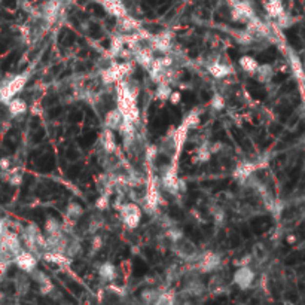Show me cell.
<instances>
[{
  "label": "cell",
  "mask_w": 305,
  "mask_h": 305,
  "mask_svg": "<svg viewBox=\"0 0 305 305\" xmlns=\"http://www.w3.org/2000/svg\"><path fill=\"white\" fill-rule=\"evenodd\" d=\"M290 66H292V70L295 73V76L299 79V81H304L305 79V73H304V69H302V64L298 57L292 55L290 57Z\"/></svg>",
  "instance_id": "cell-25"
},
{
  "label": "cell",
  "mask_w": 305,
  "mask_h": 305,
  "mask_svg": "<svg viewBox=\"0 0 305 305\" xmlns=\"http://www.w3.org/2000/svg\"><path fill=\"white\" fill-rule=\"evenodd\" d=\"M170 94H171V88L167 82H161L158 83V88H157V99L160 102H167L170 99Z\"/></svg>",
  "instance_id": "cell-23"
},
{
  "label": "cell",
  "mask_w": 305,
  "mask_h": 305,
  "mask_svg": "<svg viewBox=\"0 0 305 305\" xmlns=\"http://www.w3.org/2000/svg\"><path fill=\"white\" fill-rule=\"evenodd\" d=\"M255 73H258V79H259L261 82H268V81L272 78V69H271V66H268V64L259 66L258 70H256Z\"/></svg>",
  "instance_id": "cell-27"
},
{
  "label": "cell",
  "mask_w": 305,
  "mask_h": 305,
  "mask_svg": "<svg viewBox=\"0 0 305 305\" xmlns=\"http://www.w3.org/2000/svg\"><path fill=\"white\" fill-rule=\"evenodd\" d=\"M261 164L256 163H241L235 170H234V177L238 180H246L247 177H250L258 168H261Z\"/></svg>",
  "instance_id": "cell-9"
},
{
  "label": "cell",
  "mask_w": 305,
  "mask_h": 305,
  "mask_svg": "<svg viewBox=\"0 0 305 305\" xmlns=\"http://www.w3.org/2000/svg\"><path fill=\"white\" fill-rule=\"evenodd\" d=\"M160 186H158V182L154 176L149 177V182H147V189H146V208L149 211H155L158 208V204H160Z\"/></svg>",
  "instance_id": "cell-4"
},
{
  "label": "cell",
  "mask_w": 305,
  "mask_h": 305,
  "mask_svg": "<svg viewBox=\"0 0 305 305\" xmlns=\"http://www.w3.org/2000/svg\"><path fill=\"white\" fill-rule=\"evenodd\" d=\"M121 28L124 30V32L134 33V32H139V30L142 28V24L136 18H131V17L125 15V17L121 18Z\"/></svg>",
  "instance_id": "cell-17"
},
{
  "label": "cell",
  "mask_w": 305,
  "mask_h": 305,
  "mask_svg": "<svg viewBox=\"0 0 305 305\" xmlns=\"http://www.w3.org/2000/svg\"><path fill=\"white\" fill-rule=\"evenodd\" d=\"M253 9L247 3H237L232 9V18L235 21H249L253 18Z\"/></svg>",
  "instance_id": "cell-10"
},
{
  "label": "cell",
  "mask_w": 305,
  "mask_h": 305,
  "mask_svg": "<svg viewBox=\"0 0 305 305\" xmlns=\"http://www.w3.org/2000/svg\"><path fill=\"white\" fill-rule=\"evenodd\" d=\"M52 290H54V286H52L51 282H45V283L41 285V292H42L43 295H48V293L52 292Z\"/></svg>",
  "instance_id": "cell-39"
},
{
  "label": "cell",
  "mask_w": 305,
  "mask_h": 305,
  "mask_svg": "<svg viewBox=\"0 0 305 305\" xmlns=\"http://www.w3.org/2000/svg\"><path fill=\"white\" fill-rule=\"evenodd\" d=\"M295 241H296V237H295V235H289V237H287V243H289V244H293Z\"/></svg>",
  "instance_id": "cell-41"
},
{
  "label": "cell",
  "mask_w": 305,
  "mask_h": 305,
  "mask_svg": "<svg viewBox=\"0 0 305 305\" xmlns=\"http://www.w3.org/2000/svg\"><path fill=\"white\" fill-rule=\"evenodd\" d=\"M45 231H46V234L51 237V235H58V234H61L60 231H61V225L55 221V219H48V222L45 224Z\"/></svg>",
  "instance_id": "cell-29"
},
{
  "label": "cell",
  "mask_w": 305,
  "mask_h": 305,
  "mask_svg": "<svg viewBox=\"0 0 305 305\" xmlns=\"http://www.w3.org/2000/svg\"><path fill=\"white\" fill-rule=\"evenodd\" d=\"M165 237H167L168 240H171L173 243H179V241L183 238V232H182L180 229H177V228H171V229H168V231L165 232Z\"/></svg>",
  "instance_id": "cell-31"
},
{
  "label": "cell",
  "mask_w": 305,
  "mask_h": 305,
  "mask_svg": "<svg viewBox=\"0 0 305 305\" xmlns=\"http://www.w3.org/2000/svg\"><path fill=\"white\" fill-rule=\"evenodd\" d=\"M82 215V207L76 203H72L67 205V218L69 221H76Z\"/></svg>",
  "instance_id": "cell-28"
},
{
  "label": "cell",
  "mask_w": 305,
  "mask_h": 305,
  "mask_svg": "<svg viewBox=\"0 0 305 305\" xmlns=\"http://www.w3.org/2000/svg\"><path fill=\"white\" fill-rule=\"evenodd\" d=\"M12 167V163H11V158L5 157V158H0V170L2 171H6Z\"/></svg>",
  "instance_id": "cell-36"
},
{
  "label": "cell",
  "mask_w": 305,
  "mask_h": 305,
  "mask_svg": "<svg viewBox=\"0 0 305 305\" xmlns=\"http://www.w3.org/2000/svg\"><path fill=\"white\" fill-rule=\"evenodd\" d=\"M122 119H124V118H122V113H121L119 109L116 107V109L107 112V115L104 116V125H106V128H109V130H116V128L121 125Z\"/></svg>",
  "instance_id": "cell-13"
},
{
  "label": "cell",
  "mask_w": 305,
  "mask_h": 305,
  "mask_svg": "<svg viewBox=\"0 0 305 305\" xmlns=\"http://www.w3.org/2000/svg\"><path fill=\"white\" fill-rule=\"evenodd\" d=\"M130 70H131V66L130 64H112L110 67H107L106 70H103L102 81L106 85L116 83V82L124 79L130 73Z\"/></svg>",
  "instance_id": "cell-3"
},
{
  "label": "cell",
  "mask_w": 305,
  "mask_h": 305,
  "mask_svg": "<svg viewBox=\"0 0 305 305\" xmlns=\"http://www.w3.org/2000/svg\"><path fill=\"white\" fill-rule=\"evenodd\" d=\"M219 265H221V256L219 255H216L215 252H205L200 258V261L197 264V268L201 272H210V271H215Z\"/></svg>",
  "instance_id": "cell-7"
},
{
  "label": "cell",
  "mask_w": 305,
  "mask_h": 305,
  "mask_svg": "<svg viewBox=\"0 0 305 305\" xmlns=\"http://www.w3.org/2000/svg\"><path fill=\"white\" fill-rule=\"evenodd\" d=\"M99 272H100V277L106 282H113L116 277V268L112 264H103Z\"/></svg>",
  "instance_id": "cell-21"
},
{
  "label": "cell",
  "mask_w": 305,
  "mask_h": 305,
  "mask_svg": "<svg viewBox=\"0 0 305 305\" xmlns=\"http://www.w3.org/2000/svg\"><path fill=\"white\" fill-rule=\"evenodd\" d=\"M8 110L12 116H20V115H24L27 112V103L22 100V99H18V97H14L8 104Z\"/></svg>",
  "instance_id": "cell-14"
},
{
  "label": "cell",
  "mask_w": 305,
  "mask_h": 305,
  "mask_svg": "<svg viewBox=\"0 0 305 305\" xmlns=\"http://www.w3.org/2000/svg\"><path fill=\"white\" fill-rule=\"evenodd\" d=\"M109 207V197L107 195H102L100 198H97L96 201V208L99 210H106Z\"/></svg>",
  "instance_id": "cell-35"
},
{
  "label": "cell",
  "mask_w": 305,
  "mask_h": 305,
  "mask_svg": "<svg viewBox=\"0 0 305 305\" xmlns=\"http://www.w3.org/2000/svg\"><path fill=\"white\" fill-rule=\"evenodd\" d=\"M171 39H173V35L170 32H164L157 36H150V45L155 51L165 54L171 48Z\"/></svg>",
  "instance_id": "cell-8"
},
{
  "label": "cell",
  "mask_w": 305,
  "mask_h": 305,
  "mask_svg": "<svg viewBox=\"0 0 305 305\" xmlns=\"http://www.w3.org/2000/svg\"><path fill=\"white\" fill-rule=\"evenodd\" d=\"M158 154H160L158 147H157L155 144H150V146L146 149V160H147V163H154V161L157 160Z\"/></svg>",
  "instance_id": "cell-32"
},
{
  "label": "cell",
  "mask_w": 305,
  "mask_h": 305,
  "mask_svg": "<svg viewBox=\"0 0 305 305\" xmlns=\"http://www.w3.org/2000/svg\"><path fill=\"white\" fill-rule=\"evenodd\" d=\"M102 142H103V147L107 154H113V152L116 150V142H115L112 130H109V128L104 130V133L102 136Z\"/></svg>",
  "instance_id": "cell-19"
},
{
  "label": "cell",
  "mask_w": 305,
  "mask_h": 305,
  "mask_svg": "<svg viewBox=\"0 0 305 305\" xmlns=\"http://www.w3.org/2000/svg\"><path fill=\"white\" fill-rule=\"evenodd\" d=\"M102 247H103V238L100 235H94L93 241H91V249H93V252H99Z\"/></svg>",
  "instance_id": "cell-34"
},
{
  "label": "cell",
  "mask_w": 305,
  "mask_h": 305,
  "mask_svg": "<svg viewBox=\"0 0 305 305\" xmlns=\"http://www.w3.org/2000/svg\"><path fill=\"white\" fill-rule=\"evenodd\" d=\"M213 216H215V222H216V225H222V224H224V221H225V213H224L222 210L215 211V213H213Z\"/></svg>",
  "instance_id": "cell-38"
},
{
  "label": "cell",
  "mask_w": 305,
  "mask_h": 305,
  "mask_svg": "<svg viewBox=\"0 0 305 305\" xmlns=\"http://www.w3.org/2000/svg\"><path fill=\"white\" fill-rule=\"evenodd\" d=\"M0 103H2V102H0Z\"/></svg>",
  "instance_id": "cell-42"
},
{
  "label": "cell",
  "mask_w": 305,
  "mask_h": 305,
  "mask_svg": "<svg viewBox=\"0 0 305 305\" xmlns=\"http://www.w3.org/2000/svg\"><path fill=\"white\" fill-rule=\"evenodd\" d=\"M211 107L215 110H222L225 107V99L221 94H215L211 99Z\"/></svg>",
  "instance_id": "cell-33"
},
{
  "label": "cell",
  "mask_w": 305,
  "mask_h": 305,
  "mask_svg": "<svg viewBox=\"0 0 305 305\" xmlns=\"http://www.w3.org/2000/svg\"><path fill=\"white\" fill-rule=\"evenodd\" d=\"M255 280V272L247 266H240L235 274H234V283L240 287V289H247L252 286V282Z\"/></svg>",
  "instance_id": "cell-6"
},
{
  "label": "cell",
  "mask_w": 305,
  "mask_h": 305,
  "mask_svg": "<svg viewBox=\"0 0 305 305\" xmlns=\"http://www.w3.org/2000/svg\"><path fill=\"white\" fill-rule=\"evenodd\" d=\"M265 9H266L268 15L272 17V18H279L282 14H285V9H283V5H282L280 0H269V2L266 3V6H265Z\"/></svg>",
  "instance_id": "cell-20"
},
{
  "label": "cell",
  "mask_w": 305,
  "mask_h": 305,
  "mask_svg": "<svg viewBox=\"0 0 305 305\" xmlns=\"http://www.w3.org/2000/svg\"><path fill=\"white\" fill-rule=\"evenodd\" d=\"M154 55H152L150 51L147 49H139L136 52V61H137V64H140L142 67L144 69H150L152 63H154Z\"/></svg>",
  "instance_id": "cell-16"
},
{
  "label": "cell",
  "mask_w": 305,
  "mask_h": 305,
  "mask_svg": "<svg viewBox=\"0 0 305 305\" xmlns=\"http://www.w3.org/2000/svg\"><path fill=\"white\" fill-rule=\"evenodd\" d=\"M176 301V296L173 292H164V293H158V298L155 299L157 304H173Z\"/></svg>",
  "instance_id": "cell-30"
},
{
  "label": "cell",
  "mask_w": 305,
  "mask_h": 305,
  "mask_svg": "<svg viewBox=\"0 0 305 305\" xmlns=\"http://www.w3.org/2000/svg\"><path fill=\"white\" fill-rule=\"evenodd\" d=\"M43 261H46V262H49V264L60 265V266H67V265H70V262H72L70 256H67V255H64V253H61V252H57V250L43 253Z\"/></svg>",
  "instance_id": "cell-11"
},
{
  "label": "cell",
  "mask_w": 305,
  "mask_h": 305,
  "mask_svg": "<svg viewBox=\"0 0 305 305\" xmlns=\"http://www.w3.org/2000/svg\"><path fill=\"white\" fill-rule=\"evenodd\" d=\"M103 6L106 8L109 14H112L116 18H122L128 15L125 6L121 3V0H103Z\"/></svg>",
  "instance_id": "cell-12"
},
{
  "label": "cell",
  "mask_w": 305,
  "mask_h": 305,
  "mask_svg": "<svg viewBox=\"0 0 305 305\" xmlns=\"http://www.w3.org/2000/svg\"><path fill=\"white\" fill-rule=\"evenodd\" d=\"M211 158V152H210V149L207 147V146H201L198 150H197V154H195V157H194V163H207L208 160Z\"/></svg>",
  "instance_id": "cell-26"
},
{
  "label": "cell",
  "mask_w": 305,
  "mask_h": 305,
  "mask_svg": "<svg viewBox=\"0 0 305 305\" xmlns=\"http://www.w3.org/2000/svg\"><path fill=\"white\" fill-rule=\"evenodd\" d=\"M124 45H125L124 38H121V36L113 38L112 39V43H110V48H109L110 57H118L122 52V49H124Z\"/></svg>",
  "instance_id": "cell-22"
},
{
  "label": "cell",
  "mask_w": 305,
  "mask_h": 305,
  "mask_svg": "<svg viewBox=\"0 0 305 305\" xmlns=\"http://www.w3.org/2000/svg\"><path fill=\"white\" fill-rule=\"evenodd\" d=\"M28 81V75L22 73V75H17L12 79H9L8 82H5L2 86H0V102L8 104L14 97H17L18 93L24 89L25 83Z\"/></svg>",
  "instance_id": "cell-1"
},
{
  "label": "cell",
  "mask_w": 305,
  "mask_h": 305,
  "mask_svg": "<svg viewBox=\"0 0 305 305\" xmlns=\"http://www.w3.org/2000/svg\"><path fill=\"white\" fill-rule=\"evenodd\" d=\"M170 103L171 104H179L180 100H182V94L179 93V91H171V94H170Z\"/></svg>",
  "instance_id": "cell-37"
},
{
  "label": "cell",
  "mask_w": 305,
  "mask_h": 305,
  "mask_svg": "<svg viewBox=\"0 0 305 305\" xmlns=\"http://www.w3.org/2000/svg\"><path fill=\"white\" fill-rule=\"evenodd\" d=\"M200 121H201L200 113L197 110H192L191 113H188V116L185 119H183V125H186L191 130V128H195L200 125Z\"/></svg>",
  "instance_id": "cell-24"
},
{
  "label": "cell",
  "mask_w": 305,
  "mask_h": 305,
  "mask_svg": "<svg viewBox=\"0 0 305 305\" xmlns=\"http://www.w3.org/2000/svg\"><path fill=\"white\" fill-rule=\"evenodd\" d=\"M14 261L17 266L24 272H32L33 269H36V265H38L36 256L32 252H27V250H21L20 253H17Z\"/></svg>",
  "instance_id": "cell-5"
},
{
  "label": "cell",
  "mask_w": 305,
  "mask_h": 305,
  "mask_svg": "<svg viewBox=\"0 0 305 305\" xmlns=\"http://www.w3.org/2000/svg\"><path fill=\"white\" fill-rule=\"evenodd\" d=\"M42 107L39 106V104H35V106H32V113L33 115H42Z\"/></svg>",
  "instance_id": "cell-40"
},
{
  "label": "cell",
  "mask_w": 305,
  "mask_h": 305,
  "mask_svg": "<svg viewBox=\"0 0 305 305\" xmlns=\"http://www.w3.org/2000/svg\"><path fill=\"white\" fill-rule=\"evenodd\" d=\"M208 73L213 76V78H216V79H222V78H226L228 75L232 73V69L224 63H215V64H211L208 67Z\"/></svg>",
  "instance_id": "cell-15"
},
{
  "label": "cell",
  "mask_w": 305,
  "mask_h": 305,
  "mask_svg": "<svg viewBox=\"0 0 305 305\" xmlns=\"http://www.w3.org/2000/svg\"><path fill=\"white\" fill-rule=\"evenodd\" d=\"M121 218L124 225L130 229H134L139 226L140 219H142V210L136 204H124L119 207Z\"/></svg>",
  "instance_id": "cell-2"
},
{
  "label": "cell",
  "mask_w": 305,
  "mask_h": 305,
  "mask_svg": "<svg viewBox=\"0 0 305 305\" xmlns=\"http://www.w3.org/2000/svg\"><path fill=\"white\" fill-rule=\"evenodd\" d=\"M240 67L247 73H255L259 67V63L256 61V58H253L250 55H243L240 58Z\"/></svg>",
  "instance_id": "cell-18"
}]
</instances>
